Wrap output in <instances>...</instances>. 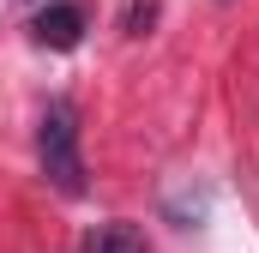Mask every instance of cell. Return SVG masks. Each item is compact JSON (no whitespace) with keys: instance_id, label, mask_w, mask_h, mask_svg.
Returning a JSON list of instances; mask_svg holds the SVG:
<instances>
[{"instance_id":"cell-2","label":"cell","mask_w":259,"mask_h":253,"mask_svg":"<svg viewBox=\"0 0 259 253\" xmlns=\"http://www.w3.org/2000/svg\"><path fill=\"white\" fill-rule=\"evenodd\" d=\"M30 36L42 43V49H78V36H84V12L61 0V6H42L36 12V24H30Z\"/></svg>"},{"instance_id":"cell-4","label":"cell","mask_w":259,"mask_h":253,"mask_svg":"<svg viewBox=\"0 0 259 253\" xmlns=\"http://www.w3.org/2000/svg\"><path fill=\"white\" fill-rule=\"evenodd\" d=\"M157 18V0H145V6H133V18H127V30L133 36H145V24Z\"/></svg>"},{"instance_id":"cell-1","label":"cell","mask_w":259,"mask_h":253,"mask_svg":"<svg viewBox=\"0 0 259 253\" xmlns=\"http://www.w3.org/2000/svg\"><path fill=\"white\" fill-rule=\"evenodd\" d=\"M36 157H42V175H49L66 199L84 193V157H78V115H72V103H49V109H42Z\"/></svg>"},{"instance_id":"cell-3","label":"cell","mask_w":259,"mask_h":253,"mask_svg":"<svg viewBox=\"0 0 259 253\" xmlns=\"http://www.w3.org/2000/svg\"><path fill=\"white\" fill-rule=\"evenodd\" d=\"M84 253H145V235H139L133 223H103V229L84 241Z\"/></svg>"}]
</instances>
